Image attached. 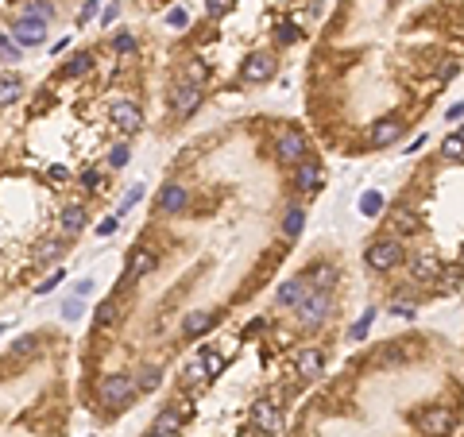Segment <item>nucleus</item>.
Instances as JSON below:
<instances>
[{
    "label": "nucleus",
    "mask_w": 464,
    "mask_h": 437,
    "mask_svg": "<svg viewBox=\"0 0 464 437\" xmlns=\"http://www.w3.org/2000/svg\"><path fill=\"white\" fill-rule=\"evenodd\" d=\"M333 298H329V291H310L306 298L298 302V325L302 329H317V325H325L329 318H333Z\"/></svg>",
    "instance_id": "nucleus-1"
},
{
    "label": "nucleus",
    "mask_w": 464,
    "mask_h": 437,
    "mask_svg": "<svg viewBox=\"0 0 464 437\" xmlns=\"http://www.w3.org/2000/svg\"><path fill=\"white\" fill-rule=\"evenodd\" d=\"M367 267L372 271H391V267H399V263L406 260V248L399 240H387V236H379V240L367 244V252H364Z\"/></svg>",
    "instance_id": "nucleus-2"
},
{
    "label": "nucleus",
    "mask_w": 464,
    "mask_h": 437,
    "mask_svg": "<svg viewBox=\"0 0 464 437\" xmlns=\"http://www.w3.org/2000/svg\"><path fill=\"white\" fill-rule=\"evenodd\" d=\"M275 55L271 50H256V55H248L244 59V70H240V78L248 81V86H259V81H271L275 78Z\"/></svg>",
    "instance_id": "nucleus-3"
},
{
    "label": "nucleus",
    "mask_w": 464,
    "mask_h": 437,
    "mask_svg": "<svg viewBox=\"0 0 464 437\" xmlns=\"http://www.w3.org/2000/svg\"><path fill=\"white\" fill-rule=\"evenodd\" d=\"M275 155L283 159V163L298 166L302 159H310V144H306V136H302V132H294V128H290V132H283V136H279V144H275Z\"/></svg>",
    "instance_id": "nucleus-4"
},
{
    "label": "nucleus",
    "mask_w": 464,
    "mask_h": 437,
    "mask_svg": "<svg viewBox=\"0 0 464 437\" xmlns=\"http://www.w3.org/2000/svg\"><path fill=\"white\" fill-rule=\"evenodd\" d=\"M132 395H136V383H132V376H105V379H101V398H105L109 407L128 402Z\"/></svg>",
    "instance_id": "nucleus-5"
},
{
    "label": "nucleus",
    "mask_w": 464,
    "mask_h": 437,
    "mask_svg": "<svg viewBox=\"0 0 464 437\" xmlns=\"http://www.w3.org/2000/svg\"><path fill=\"white\" fill-rule=\"evenodd\" d=\"M109 117L120 132H139V128H143V113H139V105H132V101H112Z\"/></svg>",
    "instance_id": "nucleus-6"
},
{
    "label": "nucleus",
    "mask_w": 464,
    "mask_h": 437,
    "mask_svg": "<svg viewBox=\"0 0 464 437\" xmlns=\"http://www.w3.org/2000/svg\"><path fill=\"white\" fill-rule=\"evenodd\" d=\"M12 35H16V43H20V47H39V43L47 39V23L20 16V20L12 23Z\"/></svg>",
    "instance_id": "nucleus-7"
},
{
    "label": "nucleus",
    "mask_w": 464,
    "mask_h": 437,
    "mask_svg": "<svg viewBox=\"0 0 464 437\" xmlns=\"http://www.w3.org/2000/svg\"><path fill=\"white\" fill-rule=\"evenodd\" d=\"M418 429H422V434H449V429H453V410L449 407H434V410H425L422 418H418Z\"/></svg>",
    "instance_id": "nucleus-8"
},
{
    "label": "nucleus",
    "mask_w": 464,
    "mask_h": 437,
    "mask_svg": "<svg viewBox=\"0 0 464 437\" xmlns=\"http://www.w3.org/2000/svg\"><path fill=\"white\" fill-rule=\"evenodd\" d=\"M198 105H201V89H198V86H186V81H182V86L174 89V97H170L174 117H190V113H194Z\"/></svg>",
    "instance_id": "nucleus-9"
},
{
    "label": "nucleus",
    "mask_w": 464,
    "mask_h": 437,
    "mask_svg": "<svg viewBox=\"0 0 464 437\" xmlns=\"http://www.w3.org/2000/svg\"><path fill=\"white\" fill-rule=\"evenodd\" d=\"M294 368H298V376L317 379L321 371H325V352H321V349H302L294 356Z\"/></svg>",
    "instance_id": "nucleus-10"
},
{
    "label": "nucleus",
    "mask_w": 464,
    "mask_h": 437,
    "mask_svg": "<svg viewBox=\"0 0 464 437\" xmlns=\"http://www.w3.org/2000/svg\"><path fill=\"white\" fill-rule=\"evenodd\" d=\"M306 282H310L306 275H294V279H287V282H283V287L275 291V302H279V306H298V302L310 294Z\"/></svg>",
    "instance_id": "nucleus-11"
},
{
    "label": "nucleus",
    "mask_w": 464,
    "mask_h": 437,
    "mask_svg": "<svg viewBox=\"0 0 464 437\" xmlns=\"http://www.w3.org/2000/svg\"><path fill=\"white\" fill-rule=\"evenodd\" d=\"M399 136H403V124H399L395 117L379 120V124H372V132H367V147H387V144H395Z\"/></svg>",
    "instance_id": "nucleus-12"
},
{
    "label": "nucleus",
    "mask_w": 464,
    "mask_h": 437,
    "mask_svg": "<svg viewBox=\"0 0 464 437\" xmlns=\"http://www.w3.org/2000/svg\"><path fill=\"white\" fill-rule=\"evenodd\" d=\"M294 186L306 190V194H314L317 186H321V166H317V159H302V163L294 166Z\"/></svg>",
    "instance_id": "nucleus-13"
},
{
    "label": "nucleus",
    "mask_w": 464,
    "mask_h": 437,
    "mask_svg": "<svg viewBox=\"0 0 464 437\" xmlns=\"http://www.w3.org/2000/svg\"><path fill=\"white\" fill-rule=\"evenodd\" d=\"M410 271H414L418 282H425V279H441V263H437L434 252H418L414 260H410Z\"/></svg>",
    "instance_id": "nucleus-14"
},
{
    "label": "nucleus",
    "mask_w": 464,
    "mask_h": 437,
    "mask_svg": "<svg viewBox=\"0 0 464 437\" xmlns=\"http://www.w3.org/2000/svg\"><path fill=\"white\" fill-rule=\"evenodd\" d=\"M159 209H163V213H182V209H186V190L167 182L159 190Z\"/></svg>",
    "instance_id": "nucleus-15"
},
{
    "label": "nucleus",
    "mask_w": 464,
    "mask_h": 437,
    "mask_svg": "<svg viewBox=\"0 0 464 437\" xmlns=\"http://www.w3.org/2000/svg\"><path fill=\"white\" fill-rule=\"evenodd\" d=\"M20 93H23V78L16 74V70H4V74H0V105L20 101Z\"/></svg>",
    "instance_id": "nucleus-16"
},
{
    "label": "nucleus",
    "mask_w": 464,
    "mask_h": 437,
    "mask_svg": "<svg viewBox=\"0 0 464 437\" xmlns=\"http://www.w3.org/2000/svg\"><path fill=\"white\" fill-rule=\"evenodd\" d=\"M252 426L256 429H275L279 426V407L275 402H256V410H252Z\"/></svg>",
    "instance_id": "nucleus-17"
},
{
    "label": "nucleus",
    "mask_w": 464,
    "mask_h": 437,
    "mask_svg": "<svg viewBox=\"0 0 464 437\" xmlns=\"http://www.w3.org/2000/svg\"><path fill=\"white\" fill-rule=\"evenodd\" d=\"M213 325H217V313L201 310V313H190V318L182 321V333H186V337H198V333H209Z\"/></svg>",
    "instance_id": "nucleus-18"
},
{
    "label": "nucleus",
    "mask_w": 464,
    "mask_h": 437,
    "mask_svg": "<svg viewBox=\"0 0 464 437\" xmlns=\"http://www.w3.org/2000/svg\"><path fill=\"white\" fill-rule=\"evenodd\" d=\"M155 263H159V255H155V252H132V260H128V275H124V282H128L132 275H148V271H155Z\"/></svg>",
    "instance_id": "nucleus-19"
},
{
    "label": "nucleus",
    "mask_w": 464,
    "mask_h": 437,
    "mask_svg": "<svg viewBox=\"0 0 464 437\" xmlns=\"http://www.w3.org/2000/svg\"><path fill=\"white\" fill-rule=\"evenodd\" d=\"M306 279H314V291H329L336 282V267L333 263H317V267H310Z\"/></svg>",
    "instance_id": "nucleus-20"
},
{
    "label": "nucleus",
    "mask_w": 464,
    "mask_h": 437,
    "mask_svg": "<svg viewBox=\"0 0 464 437\" xmlns=\"http://www.w3.org/2000/svg\"><path fill=\"white\" fill-rule=\"evenodd\" d=\"M62 233H81V229H85V209H81V205H66V209H62Z\"/></svg>",
    "instance_id": "nucleus-21"
},
{
    "label": "nucleus",
    "mask_w": 464,
    "mask_h": 437,
    "mask_svg": "<svg viewBox=\"0 0 464 437\" xmlns=\"http://www.w3.org/2000/svg\"><path fill=\"white\" fill-rule=\"evenodd\" d=\"M182 429V414L178 410H159V418H155V434H178Z\"/></svg>",
    "instance_id": "nucleus-22"
},
{
    "label": "nucleus",
    "mask_w": 464,
    "mask_h": 437,
    "mask_svg": "<svg viewBox=\"0 0 464 437\" xmlns=\"http://www.w3.org/2000/svg\"><path fill=\"white\" fill-rule=\"evenodd\" d=\"M209 78V66L201 59H190L186 62V70H182V81H186V86H198L201 89V81Z\"/></svg>",
    "instance_id": "nucleus-23"
},
{
    "label": "nucleus",
    "mask_w": 464,
    "mask_h": 437,
    "mask_svg": "<svg viewBox=\"0 0 464 437\" xmlns=\"http://www.w3.org/2000/svg\"><path fill=\"white\" fill-rule=\"evenodd\" d=\"M89 66H93V55H89V50H78V55L62 66V78H78V74H85Z\"/></svg>",
    "instance_id": "nucleus-24"
},
{
    "label": "nucleus",
    "mask_w": 464,
    "mask_h": 437,
    "mask_svg": "<svg viewBox=\"0 0 464 437\" xmlns=\"http://www.w3.org/2000/svg\"><path fill=\"white\" fill-rule=\"evenodd\" d=\"M302 224H306V213H302V209H287V217H283V233L302 236Z\"/></svg>",
    "instance_id": "nucleus-25"
},
{
    "label": "nucleus",
    "mask_w": 464,
    "mask_h": 437,
    "mask_svg": "<svg viewBox=\"0 0 464 437\" xmlns=\"http://www.w3.org/2000/svg\"><path fill=\"white\" fill-rule=\"evenodd\" d=\"M441 155L453 159V163H461V159H464V139L461 136H445L441 139Z\"/></svg>",
    "instance_id": "nucleus-26"
},
{
    "label": "nucleus",
    "mask_w": 464,
    "mask_h": 437,
    "mask_svg": "<svg viewBox=\"0 0 464 437\" xmlns=\"http://www.w3.org/2000/svg\"><path fill=\"white\" fill-rule=\"evenodd\" d=\"M379 209H383V194H379V190H372V194L360 197V213L364 217H376Z\"/></svg>",
    "instance_id": "nucleus-27"
},
{
    "label": "nucleus",
    "mask_w": 464,
    "mask_h": 437,
    "mask_svg": "<svg viewBox=\"0 0 464 437\" xmlns=\"http://www.w3.org/2000/svg\"><path fill=\"white\" fill-rule=\"evenodd\" d=\"M395 229H399V233H414V229H418V217L410 213L406 205H399V209H395Z\"/></svg>",
    "instance_id": "nucleus-28"
},
{
    "label": "nucleus",
    "mask_w": 464,
    "mask_h": 437,
    "mask_svg": "<svg viewBox=\"0 0 464 437\" xmlns=\"http://www.w3.org/2000/svg\"><path fill=\"white\" fill-rule=\"evenodd\" d=\"M50 16H54V8H50L47 0H28V20H43V23H47Z\"/></svg>",
    "instance_id": "nucleus-29"
},
{
    "label": "nucleus",
    "mask_w": 464,
    "mask_h": 437,
    "mask_svg": "<svg viewBox=\"0 0 464 437\" xmlns=\"http://www.w3.org/2000/svg\"><path fill=\"white\" fill-rule=\"evenodd\" d=\"M159 383H163V371H159V368H143V371H139V391H155Z\"/></svg>",
    "instance_id": "nucleus-30"
},
{
    "label": "nucleus",
    "mask_w": 464,
    "mask_h": 437,
    "mask_svg": "<svg viewBox=\"0 0 464 437\" xmlns=\"http://www.w3.org/2000/svg\"><path fill=\"white\" fill-rule=\"evenodd\" d=\"M62 255V244L59 240H47V244H39V255H35V260L39 263H54Z\"/></svg>",
    "instance_id": "nucleus-31"
},
{
    "label": "nucleus",
    "mask_w": 464,
    "mask_h": 437,
    "mask_svg": "<svg viewBox=\"0 0 464 437\" xmlns=\"http://www.w3.org/2000/svg\"><path fill=\"white\" fill-rule=\"evenodd\" d=\"M112 47H117L120 55H132V50H136V35H132V31H117V39H112Z\"/></svg>",
    "instance_id": "nucleus-32"
},
{
    "label": "nucleus",
    "mask_w": 464,
    "mask_h": 437,
    "mask_svg": "<svg viewBox=\"0 0 464 437\" xmlns=\"http://www.w3.org/2000/svg\"><path fill=\"white\" fill-rule=\"evenodd\" d=\"M0 55H4L8 62H20V55H23V50H20V43H12L8 35H0Z\"/></svg>",
    "instance_id": "nucleus-33"
},
{
    "label": "nucleus",
    "mask_w": 464,
    "mask_h": 437,
    "mask_svg": "<svg viewBox=\"0 0 464 437\" xmlns=\"http://www.w3.org/2000/svg\"><path fill=\"white\" fill-rule=\"evenodd\" d=\"M112 321H117V306H112V302H101L97 306V325H112Z\"/></svg>",
    "instance_id": "nucleus-34"
},
{
    "label": "nucleus",
    "mask_w": 464,
    "mask_h": 437,
    "mask_svg": "<svg viewBox=\"0 0 464 437\" xmlns=\"http://www.w3.org/2000/svg\"><path fill=\"white\" fill-rule=\"evenodd\" d=\"M372 321H376V313H364V318L352 325V340H364L367 337V329H372Z\"/></svg>",
    "instance_id": "nucleus-35"
},
{
    "label": "nucleus",
    "mask_w": 464,
    "mask_h": 437,
    "mask_svg": "<svg viewBox=\"0 0 464 437\" xmlns=\"http://www.w3.org/2000/svg\"><path fill=\"white\" fill-rule=\"evenodd\" d=\"M441 279L449 282V287H461V279H464V267H461V263H453V267H441Z\"/></svg>",
    "instance_id": "nucleus-36"
},
{
    "label": "nucleus",
    "mask_w": 464,
    "mask_h": 437,
    "mask_svg": "<svg viewBox=\"0 0 464 437\" xmlns=\"http://www.w3.org/2000/svg\"><path fill=\"white\" fill-rule=\"evenodd\" d=\"M201 368H205V376H217V371H225V356H217V352H209Z\"/></svg>",
    "instance_id": "nucleus-37"
},
{
    "label": "nucleus",
    "mask_w": 464,
    "mask_h": 437,
    "mask_svg": "<svg viewBox=\"0 0 464 437\" xmlns=\"http://www.w3.org/2000/svg\"><path fill=\"white\" fill-rule=\"evenodd\" d=\"M302 31H298V23H279V43H294Z\"/></svg>",
    "instance_id": "nucleus-38"
},
{
    "label": "nucleus",
    "mask_w": 464,
    "mask_h": 437,
    "mask_svg": "<svg viewBox=\"0 0 464 437\" xmlns=\"http://www.w3.org/2000/svg\"><path fill=\"white\" fill-rule=\"evenodd\" d=\"M109 163H112V166H117V171H120V166L128 163V147H124V144H117V147H112V151H109Z\"/></svg>",
    "instance_id": "nucleus-39"
},
{
    "label": "nucleus",
    "mask_w": 464,
    "mask_h": 437,
    "mask_svg": "<svg viewBox=\"0 0 464 437\" xmlns=\"http://www.w3.org/2000/svg\"><path fill=\"white\" fill-rule=\"evenodd\" d=\"M62 313H66V318H70V321H78V318H81V313H85V306H81V298H70V302H66V306H62Z\"/></svg>",
    "instance_id": "nucleus-40"
},
{
    "label": "nucleus",
    "mask_w": 464,
    "mask_h": 437,
    "mask_svg": "<svg viewBox=\"0 0 464 437\" xmlns=\"http://www.w3.org/2000/svg\"><path fill=\"white\" fill-rule=\"evenodd\" d=\"M205 4H209V16H225V12L236 4V0H205Z\"/></svg>",
    "instance_id": "nucleus-41"
},
{
    "label": "nucleus",
    "mask_w": 464,
    "mask_h": 437,
    "mask_svg": "<svg viewBox=\"0 0 464 437\" xmlns=\"http://www.w3.org/2000/svg\"><path fill=\"white\" fill-rule=\"evenodd\" d=\"M391 313H399V318H414L418 306H410V302H395V306H391Z\"/></svg>",
    "instance_id": "nucleus-42"
},
{
    "label": "nucleus",
    "mask_w": 464,
    "mask_h": 437,
    "mask_svg": "<svg viewBox=\"0 0 464 437\" xmlns=\"http://www.w3.org/2000/svg\"><path fill=\"white\" fill-rule=\"evenodd\" d=\"M97 8H101V0H89L85 8H81V16H78V23H89L93 16H97Z\"/></svg>",
    "instance_id": "nucleus-43"
},
{
    "label": "nucleus",
    "mask_w": 464,
    "mask_h": 437,
    "mask_svg": "<svg viewBox=\"0 0 464 437\" xmlns=\"http://www.w3.org/2000/svg\"><path fill=\"white\" fill-rule=\"evenodd\" d=\"M59 282H62V271H54V275H50L47 282H39V287H35V291H39V294H47V291H54V287H59Z\"/></svg>",
    "instance_id": "nucleus-44"
},
{
    "label": "nucleus",
    "mask_w": 464,
    "mask_h": 437,
    "mask_svg": "<svg viewBox=\"0 0 464 437\" xmlns=\"http://www.w3.org/2000/svg\"><path fill=\"white\" fill-rule=\"evenodd\" d=\"M167 23H170V28H186V12H182V8H174V12L167 16Z\"/></svg>",
    "instance_id": "nucleus-45"
},
{
    "label": "nucleus",
    "mask_w": 464,
    "mask_h": 437,
    "mask_svg": "<svg viewBox=\"0 0 464 437\" xmlns=\"http://www.w3.org/2000/svg\"><path fill=\"white\" fill-rule=\"evenodd\" d=\"M139 197H143V186H132V194L124 197V205H120V209H132V205H136Z\"/></svg>",
    "instance_id": "nucleus-46"
},
{
    "label": "nucleus",
    "mask_w": 464,
    "mask_h": 437,
    "mask_svg": "<svg viewBox=\"0 0 464 437\" xmlns=\"http://www.w3.org/2000/svg\"><path fill=\"white\" fill-rule=\"evenodd\" d=\"M112 233H117V217H109V221L97 224V236H112Z\"/></svg>",
    "instance_id": "nucleus-47"
},
{
    "label": "nucleus",
    "mask_w": 464,
    "mask_h": 437,
    "mask_svg": "<svg viewBox=\"0 0 464 437\" xmlns=\"http://www.w3.org/2000/svg\"><path fill=\"white\" fill-rule=\"evenodd\" d=\"M35 340H39V337H20L12 349H16V352H31V349H35Z\"/></svg>",
    "instance_id": "nucleus-48"
},
{
    "label": "nucleus",
    "mask_w": 464,
    "mask_h": 437,
    "mask_svg": "<svg viewBox=\"0 0 464 437\" xmlns=\"http://www.w3.org/2000/svg\"><path fill=\"white\" fill-rule=\"evenodd\" d=\"M453 74H456V66H453V62H441V70H437V78H441V81H449Z\"/></svg>",
    "instance_id": "nucleus-49"
},
{
    "label": "nucleus",
    "mask_w": 464,
    "mask_h": 437,
    "mask_svg": "<svg viewBox=\"0 0 464 437\" xmlns=\"http://www.w3.org/2000/svg\"><path fill=\"white\" fill-rule=\"evenodd\" d=\"M97 182H101V175H97V171H85V175H81V186H89V190H93Z\"/></svg>",
    "instance_id": "nucleus-50"
},
{
    "label": "nucleus",
    "mask_w": 464,
    "mask_h": 437,
    "mask_svg": "<svg viewBox=\"0 0 464 437\" xmlns=\"http://www.w3.org/2000/svg\"><path fill=\"white\" fill-rule=\"evenodd\" d=\"M89 291H93V282H89V279H81V282H78V291H74V298H85Z\"/></svg>",
    "instance_id": "nucleus-51"
},
{
    "label": "nucleus",
    "mask_w": 464,
    "mask_h": 437,
    "mask_svg": "<svg viewBox=\"0 0 464 437\" xmlns=\"http://www.w3.org/2000/svg\"><path fill=\"white\" fill-rule=\"evenodd\" d=\"M117 16H120V8H117V4H109V12H105V16H101V20H105V28H109V23L117 20Z\"/></svg>",
    "instance_id": "nucleus-52"
},
{
    "label": "nucleus",
    "mask_w": 464,
    "mask_h": 437,
    "mask_svg": "<svg viewBox=\"0 0 464 437\" xmlns=\"http://www.w3.org/2000/svg\"><path fill=\"white\" fill-rule=\"evenodd\" d=\"M263 329V318H256V321H248V329H244V337H252V333H259Z\"/></svg>",
    "instance_id": "nucleus-53"
},
{
    "label": "nucleus",
    "mask_w": 464,
    "mask_h": 437,
    "mask_svg": "<svg viewBox=\"0 0 464 437\" xmlns=\"http://www.w3.org/2000/svg\"><path fill=\"white\" fill-rule=\"evenodd\" d=\"M240 437H259V429L252 426V429H240Z\"/></svg>",
    "instance_id": "nucleus-54"
},
{
    "label": "nucleus",
    "mask_w": 464,
    "mask_h": 437,
    "mask_svg": "<svg viewBox=\"0 0 464 437\" xmlns=\"http://www.w3.org/2000/svg\"><path fill=\"white\" fill-rule=\"evenodd\" d=\"M456 136H461V139H464V128H461V132H456Z\"/></svg>",
    "instance_id": "nucleus-55"
},
{
    "label": "nucleus",
    "mask_w": 464,
    "mask_h": 437,
    "mask_svg": "<svg viewBox=\"0 0 464 437\" xmlns=\"http://www.w3.org/2000/svg\"><path fill=\"white\" fill-rule=\"evenodd\" d=\"M151 437H163V434H151Z\"/></svg>",
    "instance_id": "nucleus-56"
}]
</instances>
